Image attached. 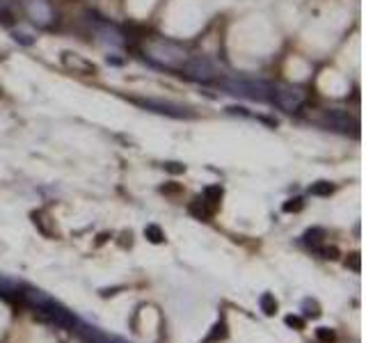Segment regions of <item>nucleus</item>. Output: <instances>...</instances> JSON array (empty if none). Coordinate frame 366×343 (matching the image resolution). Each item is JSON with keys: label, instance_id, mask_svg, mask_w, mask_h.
I'll return each mask as SVG.
<instances>
[{"label": "nucleus", "instance_id": "nucleus-1", "mask_svg": "<svg viewBox=\"0 0 366 343\" xmlns=\"http://www.w3.org/2000/svg\"><path fill=\"white\" fill-rule=\"evenodd\" d=\"M23 302L30 306L39 318H44L46 323H51V325L60 327V330H67V332L76 330L78 318L67 309V306H62L60 302H55L53 298H48L46 293L28 289L23 293Z\"/></svg>", "mask_w": 366, "mask_h": 343}, {"label": "nucleus", "instance_id": "nucleus-2", "mask_svg": "<svg viewBox=\"0 0 366 343\" xmlns=\"http://www.w3.org/2000/svg\"><path fill=\"white\" fill-rule=\"evenodd\" d=\"M147 53L154 62L170 69H181L188 62V55H185L183 48L170 39H152L147 44Z\"/></svg>", "mask_w": 366, "mask_h": 343}, {"label": "nucleus", "instance_id": "nucleus-3", "mask_svg": "<svg viewBox=\"0 0 366 343\" xmlns=\"http://www.w3.org/2000/svg\"><path fill=\"white\" fill-rule=\"evenodd\" d=\"M272 98L284 112H298L305 103V92H300L298 87H279Z\"/></svg>", "mask_w": 366, "mask_h": 343}, {"label": "nucleus", "instance_id": "nucleus-4", "mask_svg": "<svg viewBox=\"0 0 366 343\" xmlns=\"http://www.w3.org/2000/svg\"><path fill=\"white\" fill-rule=\"evenodd\" d=\"M23 7L34 23L39 25H48L53 21V10L48 5V0H23Z\"/></svg>", "mask_w": 366, "mask_h": 343}, {"label": "nucleus", "instance_id": "nucleus-5", "mask_svg": "<svg viewBox=\"0 0 366 343\" xmlns=\"http://www.w3.org/2000/svg\"><path fill=\"white\" fill-rule=\"evenodd\" d=\"M181 69L190 78H195V81H204L206 83V81H213V78H215L213 64L209 60H202V57H197V60H188Z\"/></svg>", "mask_w": 366, "mask_h": 343}, {"label": "nucleus", "instance_id": "nucleus-6", "mask_svg": "<svg viewBox=\"0 0 366 343\" xmlns=\"http://www.w3.org/2000/svg\"><path fill=\"white\" fill-rule=\"evenodd\" d=\"M323 126H329V128H334V131L348 133L350 119H348V114H343V112H339V110H329V112H325Z\"/></svg>", "mask_w": 366, "mask_h": 343}, {"label": "nucleus", "instance_id": "nucleus-7", "mask_svg": "<svg viewBox=\"0 0 366 343\" xmlns=\"http://www.w3.org/2000/svg\"><path fill=\"white\" fill-rule=\"evenodd\" d=\"M303 240H305V245H309L312 249H316L318 245H323V242H325V231H323V229H309V231H307L305 236H303Z\"/></svg>", "mask_w": 366, "mask_h": 343}, {"label": "nucleus", "instance_id": "nucleus-8", "mask_svg": "<svg viewBox=\"0 0 366 343\" xmlns=\"http://www.w3.org/2000/svg\"><path fill=\"white\" fill-rule=\"evenodd\" d=\"M202 199L206 204L211 206V209L215 211L220 206V199H222V188L220 185H209V188L204 190V195H202Z\"/></svg>", "mask_w": 366, "mask_h": 343}, {"label": "nucleus", "instance_id": "nucleus-9", "mask_svg": "<svg viewBox=\"0 0 366 343\" xmlns=\"http://www.w3.org/2000/svg\"><path fill=\"white\" fill-rule=\"evenodd\" d=\"M227 323L225 320H220V323H215L213 327H211V334L209 337L204 339V343H218V341H225L227 339Z\"/></svg>", "mask_w": 366, "mask_h": 343}, {"label": "nucleus", "instance_id": "nucleus-10", "mask_svg": "<svg viewBox=\"0 0 366 343\" xmlns=\"http://www.w3.org/2000/svg\"><path fill=\"white\" fill-rule=\"evenodd\" d=\"M321 316V306L316 300H309L307 298L303 302V318H318Z\"/></svg>", "mask_w": 366, "mask_h": 343}, {"label": "nucleus", "instance_id": "nucleus-11", "mask_svg": "<svg viewBox=\"0 0 366 343\" xmlns=\"http://www.w3.org/2000/svg\"><path fill=\"white\" fill-rule=\"evenodd\" d=\"M261 311L265 316H272V313L277 311V300L270 295V293H263L261 295Z\"/></svg>", "mask_w": 366, "mask_h": 343}, {"label": "nucleus", "instance_id": "nucleus-12", "mask_svg": "<svg viewBox=\"0 0 366 343\" xmlns=\"http://www.w3.org/2000/svg\"><path fill=\"white\" fill-rule=\"evenodd\" d=\"M145 233H147V238L152 240V242H163L165 240V236H163V231L158 229L156 225H152V227H147L145 229Z\"/></svg>", "mask_w": 366, "mask_h": 343}, {"label": "nucleus", "instance_id": "nucleus-13", "mask_svg": "<svg viewBox=\"0 0 366 343\" xmlns=\"http://www.w3.org/2000/svg\"><path fill=\"white\" fill-rule=\"evenodd\" d=\"M312 192H314V195H332V192H334V185H329L327 181H318V183H316L314 188H312Z\"/></svg>", "mask_w": 366, "mask_h": 343}, {"label": "nucleus", "instance_id": "nucleus-14", "mask_svg": "<svg viewBox=\"0 0 366 343\" xmlns=\"http://www.w3.org/2000/svg\"><path fill=\"white\" fill-rule=\"evenodd\" d=\"M316 252H318L323 259H336V256H339V249L327 247V245H318V247H316Z\"/></svg>", "mask_w": 366, "mask_h": 343}, {"label": "nucleus", "instance_id": "nucleus-15", "mask_svg": "<svg viewBox=\"0 0 366 343\" xmlns=\"http://www.w3.org/2000/svg\"><path fill=\"white\" fill-rule=\"evenodd\" d=\"M303 206H305L303 199L296 197V199H291V202H286V204H284V211H286V213H296V211L303 209Z\"/></svg>", "mask_w": 366, "mask_h": 343}, {"label": "nucleus", "instance_id": "nucleus-16", "mask_svg": "<svg viewBox=\"0 0 366 343\" xmlns=\"http://www.w3.org/2000/svg\"><path fill=\"white\" fill-rule=\"evenodd\" d=\"M316 337H318L321 341H332L334 339V332L332 330H327V327H318V330H316Z\"/></svg>", "mask_w": 366, "mask_h": 343}, {"label": "nucleus", "instance_id": "nucleus-17", "mask_svg": "<svg viewBox=\"0 0 366 343\" xmlns=\"http://www.w3.org/2000/svg\"><path fill=\"white\" fill-rule=\"evenodd\" d=\"M286 325H291V327H296V330H303L305 327V318H300V316H286Z\"/></svg>", "mask_w": 366, "mask_h": 343}, {"label": "nucleus", "instance_id": "nucleus-18", "mask_svg": "<svg viewBox=\"0 0 366 343\" xmlns=\"http://www.w3.org/2000/svg\"><path fill=\"white\" fill-rule=\"evenodd\" d=\"M350 256H353V259H348V261H346V266L353 268L355 273H360V254H350Z\"/></svg>", "mask_w": 366, "mask_h": 343}, {"label": "nucleus", "instance_id": "nucleus-19", "mask_svg": "<svg viewBox=\"0 0 366 343\" xmlns=\"http://www.w3.org/2000/svg\"><path fill=\"white\" fill-rule=\"evenodd\" d=\"M0 94H3V87H0Z\"/></svg>", "mask_w": 366, "mask_h": 343}, {"label": "nucleus", "instance_id": "nucleus-20", "mask_svg": "<svg viewBox=\"0 0 366 343\" xmlns=\"http://www.w3.org/2000/svg\"><path fill=\"white\" fill-rule=\"evenodd\" d=\"M108 343H110V341H108Z\"/></svg>", "mask_w": 366, "mask_h": 343}]
</instances>
